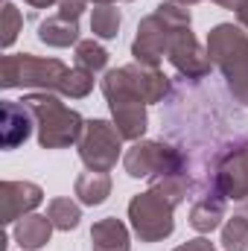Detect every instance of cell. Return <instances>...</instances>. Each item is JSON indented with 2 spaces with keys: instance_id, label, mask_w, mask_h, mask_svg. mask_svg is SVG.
Instances as JSON below:
<instances>
[{
  "instance_id": "obj_29",
  "label": "cell",
  "mask_w": 248,
  "mask_h": 251,
  "mask_svg": "<svg viewBox=\"0 0 248 251\" xmlns=\"http://www.w3.org/2000/svg\"><path fill=\"white\" fill-rule=\"evenodd\" d=\"M26 6H32V9H50V6H56V3H62V0H24Z\"/></svg>"
},
{
  "instance_id": "obj_23",
  "label": "cell",
  "mask_w": 248,
  "mask_h": 251,
  "mask_svg": "<svg viewBox=\"0 0 248 251\" xmlns=\"http://www.w3.org/2000/svg\"><path fill=\"white\" fill-rule=\"evenodd\" d=\"M91 91H94V73H91V70H85V67H70V70H67V76H64L62 97H70V100H85Z\"/></svg>"
},
{
  "instance_id": "obj_27",
  "label": "cell",
  "mask_w": 248,
  "mask_h": 251,
  "mask_svg": "<svg viewBox=\"0 0 248 251\" xmlns=\"http://www.w3.org/2000/svg\"><path fill=\"white\" fill-rule=\"evenodd\" d=\"M175 3H181V6H196V3H204V0H175ZM213 3H219L222 9H231V12H237V6H240L243 0H213Z\"/></svg>"
},
{
  "instance_id": "obj_10",
  "label": "cell",
  "mask_w": 248,
  "mask_h": 251,
  "mask_svg": "<svg viewBox=\"0 0 248 251\" xmlns=\"http://www.w3.org/2000/svg\"><path fill=\"white\" fill-rule=\"evenodd\" d=\"M167 59L175 67L178 79H184V82H204V79L210 76V70H213V62H210V56H207V47H201L198 38H196L190 29H184V32L173 41Z\"/></svg>"
},
{
  "instance_id": "obj_19",
  "label": "cell",
  "mask_w": 248,
  "mask_h": 251,
  "mask_svg": "<svg viewBox=\"0 0 248 251\" xmlns=\"http://www.w3.org/2000/svg\"><path fill=\"white\" fill-rule=\"evenodd\" d=\"M120 24L123 15L117 9V3H105V6H94L91 9V32L102 41H111L120 35Z\"/></svg>"
},
{
  "instance_id": "obj_25",
  "label": "cell",
  "mask_w": 248,
  "mask_h": 251,
  "mask_svg": "<svg viewBox=\"0 0 248 251\" xmlns=\"http://www.w3.org/2000/svg\"><path fill=\"white\" fill-rule=\"evenodd\" d=\"M88 3H91V0H62V3H59V15L70 18V21H79V15L85 12Z\"/></svg>"
},
{
  "instance_id": "obj_4",
  "label": "cell",
  "mask_w": 248,
  "mask_h": 251,
  "mask_svg": "<svg viewBox=\"0 0 248 251\" xmlns=\"http://www.w3.org/2000/svg\"><path fill=\"white\" fill-rule=\"evenodd\" d=\"M67 64L47 56H32V53H9L0 62V85L6 91L12 88H32V91H50L62 94Z\"/></svg>"
},
{
  "instance_id": "obj_30",
  "label": "cell",
  "mask_w": 248,
  "mask_h": 251,
  "mask_svg": "<svg viewBox=\"0 0 248 251\" xmlns=\"http://www.w3.org/2000/svg\"><path fill=\"white\" fill-rule=\"evenodd\" d=\"M94 6H105V3H131V0H91Z\"/></svg>"
},
{
  "instance_id": "obj_8",
  "label": "cell",
  "mask_w": 248,
  "mask_h": 251,
  "mask_svg": "<svg viewBox=\"0 0 248 251\" xmlns=\"http://www.w3.org/2000/svg\"><path fill=\"white\" fill-rule=\"evenodd\" d=\"M76 152L88 170L111 173L123 152V134L108 120H85V128L76 140Z\"/></svg>"
},
{
  "instance_id": "obj_3",
  "label": "cell",
  "mask_w": 248,
  "mask_h": 251,
  "mask_svg": "<svg viewBox=\"0 0 248 251\" xmlns=\"http://www.w3.org/2000/svg\"><path fill=\"white\" fill-rule=\"evenodd\" d=\"M32 117H35V128H38V146L41 149H67L79 140L85 120L79 111L67 108L62 100L50 91H32L21 100Z\"/></svg>"
},
{
  "instance_id": "obj_1",
  "label": "cell",
  "mask_w": 248,
  "mask_h": 251,
  "mask_svg": "<svg viewBox=\"0 0 248 251\" xmlns=\"http://www.w3.org/2000/svg\"><path fill=\"white\" fill-rule=\"evenodd\" d=\"M193 18H190V9L175 3V0H167V3H158L155 12H149L140 24H137V35L131 41V56L137 64H146V67H158L164 62V56L170 53L173 41L190 29Z\"/></svg>"
},
{
  "instance_id": "obj_12",
  "label": "cell",
  "mask_w": 248,
  "mask_h": 251,
  "mask_svg": "<svg viewBox=\"0 0 248 251\" xmlns=\"http://www.w3.org/2000/svg\"><path fill=\"white\" fill-rule=\"evenodd\" d=\"M125 79H128V85L140 94V100L146 102V105H155V102H164V100H170V94H173V79L161 70V67H146V64H125L123 67Z\"/></svg>"
},
{
  "instance_id": "obj_17",
  "label": "cell",
  "mask_w": 248,
  "mask_h": 251,
  "mask_svg": "<svg viewBox=\"0 0 248 251\" xmlns=\"http://www.w3.org/2000/svg\"><path fill=\"white\" fill-rule=\"evenodd\" d=\"M38 41L41 44H47V47H76L82 38H79V21H70V18H64V15H50V18H44L41 24H38Z\"/></svg>"
},
{
  "instance_id": "obj_16",
  "label": "cell",
  "mask_w": 248,
  "mask_h": 251,
  "mask_svg": "<svg viewBox=\"0 0 248 251\" xmlns=\"http://www.w3.org/2000/svg\"><path fill=\"white\" fill-rule=\"evenodd\" d=\"M91 251H131L128 228L123 225V219L105 216V219L94 222V228H91Z\"/></svg>"
},
{
  "instance_id": "obj_31",
  "label": "cell",
  "mask_w": 248,
  "mask_h": 251,
  "mask_svg": "<svg viewBox=\"0 0 248 251\" xmlns=\"http://www.w3.org/2000/svg\"><path fill=\"white\" fill-rule=\"evenodd\" d=\"M237 210H240V213H246V216H248V199H246V201H240V207H237Z\"/></svg>"
},
{
  "instance_id": "obj_2",
  "label": "cell",
  "mask_w": 248,
  "mask_h": 251,
  "mask_svg": "<svg viewBox=\"0 0 248 251\" xmlns=\"http://www.w3.org/2000/svg\"><path fill=\"white\" fill-rule=\"evenodd\" d=\"M207 56L222 73L231 100L248 105V32L234 24H216L207 35Z\"/></svg>"
},
{
  "instance_id": "obj_11",
  "label": "cell",
  "mask_w": 248,
  "mask_h": 251,
  "mask_svg": "<svg viewBox=\"0 0 248 251\" xmlns=\"http://www.w3.org/2000/svg\"><path fill=\"white\" fill-rule=\"evenodd\" d=\"M44 201V190L35 181H3L0 184V222L12 225L32 213Z\"/></svg>"
},
{
  "instance_id": "obj_24",
  "label": "cell",
  "mask_w": 248,
  "mask_h": 251,
  "mask_svg": "<svg viewBox=\"0 0 248 251\" xmlns=\"http://www.w3.org/2000/svg\"><path fill=\"white\" fill-rule=\"evenodd\" d=\"M24 29V15H21V9H15L9 0L3 3V12H0V44H3V50H9L12 44H15V38H18V32Z\"/></svg>"
},
{
  "instance_id": "obj_13",
  "label": "cell",
  "mask_w": 248,
  "mask_h": 251,
  "mask_svg": "<svg viewBox=\"0 0 248 251\" xmlns=\"http://www.w3.org/2000/svg\"><path fill=\"white\" fill-rule=\"evenodd\" d=\"M32 128H35V117L24 102L3 100V105H0V140H3V149H18L21 143H26Z\"/></svg>"
},
{
  "instance_id": "obj_6",
  "label": "cell",
  "mask_w": 248,
  "mask_h": 251,
  "mask_svg": "<svg viewBox=\"0 0 248 251\" xmlns=\"http://www.w3.org/2000/svg\"><path fill=\"white\" fill-rule=\"evenodd\" d=\"M123 170L131 178H146V181H161L167 176L190 173L187 170V155L175 143L164 140H134L131 149L123 155Z\"/></svg>"
},
{
  "instance_id": "obj_28",
  "label": "cell",
  "mask_w": 248,
  "mask_h": 251,
  "mask_svg": "<svg viewBox=\"0 0 248 251\" xmlns=\"http://www.w3.org/2000/svg\"><path fill=\"white\" fill-rule=\"evenodd\" d=\"M237 21H240L243 29H248V0H243V3L237 6Z\"/></svg>"
},
{
  "instance_id": "obj_15",
  "label": "cell",
  "mask_w": 248,
  "mask_h": 251,
  "mask_svg": "<svg viewBox=\"0 0 248 251\" xmlns=\"http://www.w3.org/2000/svg\"><path fill=\"white\" fill-rule=\"evenodd\" d=\"M53 222L50 216H38V213H26L24 219L15 222V243L21 246V251H38L44 249L53 237Z\"/></svg>"
},
{
  "instance_id": "obj_5",
  "label": "cell",
  "mask_w": 248,
  "mask_h": 251,
  "mask_svg": "<svg viewBox=\"0 0 248 251\" xmlns=\"http://www.w3.org/2000/svg\"><path fill=\"white\" fill-rule=\"evenodd\" d=\"M99 88L105 94V102L111 108L114 126L120 128L123 140H140L146 134V126H149V111H146V102L140 100V94L128 85L123 67L108 70L102 76Z\"/></svg>"
},
{
  "instance_id": "obj_18",
  "label": "cell",
  "mask_w": 248,
  "mask_h": 251,
  "mask_svg": "<svg viewBox=\"0 0 248 251\" xmlns=\"http://www.w3.org/2000/svg\"><path fill=\"white\" fill-rule=\"evenodd\" d=\"M73 193H76V199H79L82 204L97 207V204H102V201L111 196V176H108V173L88 170V173H82V176L76 178Z\"/></svg>"
},
{
  "instance_id": "obj_9",
  "label": "cell",
  "mask_w": 248,
  "mask_h": 251,
  "mask_svg": "<svg viewBox=\"0 0 248 251\" xmlns=\"http://www.w3.org/2000/svg\"><path fill=\"white\" fill-rule=\"evenodd\" d=\"M213 184L228 201L248 199V134H240L222 146L213 164Z\"/></svg>"
},
{
  "instance_id": "obj_22",
  "label": "cell",
  "mask_w": 248,
  "mask_h": 251,
  "mask_svg": "<svg viewBox=\"0 0 248 251\" xmlns=\"http://www.w3.org/2000/svg\"><path fill=\"white\" fill-rule=\"evenodd\" d=\"M105 64H108V50L99 41L85 38V41L76 44V67H85L91 73H99V70H105Z\"/></svg>"
},
{
  "instance_id": "obj_26",
  "label": "cell",
  "mask_w": 248,
  "mask_h": 251,
  "mask_svg": "<svg viewBox=\"0 0 248 251\" xmlns=\"http://www.w3.org/2000/svg\"><path fill=\"white\" fill-rule=\"evenodd\" d=\"M173 251H216V246L207 237H196V240H187L184 246H178V249H173Z\"/></svg>"
},
{
  "instance_id": "obj_20",
  "label": "cell",
  "mask_w": 248,
  "mask_h": 251,
  "mask_svg": "<svg viewBox=\"0 0 248 251\" xmlns=\"http://www.w3.org/2000/svg\"><path fill=\"white\" fill-rule=\"evenodd\" d=\"M47 216L53 222L56 231H73L79 228V219H82V207L70 199V196H59L47 204Z\"/></svg>"
},
{
  "instance_id": "obj_21",
  "label": "cell",
  "mask_w": 248,
  "mask_h": 251,
  "mask_svg": "<svg viewBox=\"0 0 248 251\" xmlns=\"http://www.w3.org/2000/svg\"><path fill=\"white\" fill-rule=\"evenodd\" d=\"M222 249L225 251H248V216L234 210V216L222 225Z\"/></svg>"
},
{
  "instance_id": "obj_7",
  "label": "cell",
  "mask_w": 248,
  "mask_h": 251,
  "mask_svg": "<svg viewBox=\"0 0 248 251\" xmlns=\"http://www.w3.org/2000/svg\"><path fill=\"white\" fill-rule=\"evenodd\" d=\"M173 213H175V204L155 187L137 193L128 201V222H131V231L140 237V243H161L173 237L175 231Z\"/></svg>"
},
{
  "instance_id": "obj_14",
  "label": "cell",
  "mask_w": 248,
  "mask_h": 251,
  "mask_svg": "<svg viewBox=\"0 0 248 251\" xmlns=\"http://www.w3.org/2000/svg\"><path fill=\"white\" fill-rule=\"evenodd\" d=\"M225 207H228V199L219 193V190H210V193H201L193 199L190 204V225L198 231V234H210L222 225L225 219Z\"/></svg>"
}]
</instances>
